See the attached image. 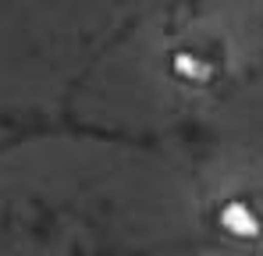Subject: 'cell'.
I'll use <instances>...</instances> for the list:
<instances>
[{
  "mask_svg": "<svg viewBox=\"0 0 263 256\" xmlns=\"http://www.w3.org/2000/svg\"><path fill=\"white\" fill-rule=\"evenodd\" d=\"M217 228L235 242H256L263 235V217L253 199L231 196V199H224L217 207Z\"/></svg>",
  "mask_w": 263,
  "mask_h": 256,
  "instance_id": "cell-1",
  "label": "cell"
},
{
  "mask_svg": "<svg viewBox=\"0 0 263 256\" xmlns=\"http://www.w3.org/2000/svg\"><path fill=\"white\" fill-rule=\"evenodd\" d=\"M167 75L178 85H189V89H203L217 79V61L210 53H203L199 46H178L167 57Z\"/></svg>",
  "mask_w": 263,
  "mask_h": 256,
  "instance_id": "cell-2",
  "label": "cell"
}]
</instances>
